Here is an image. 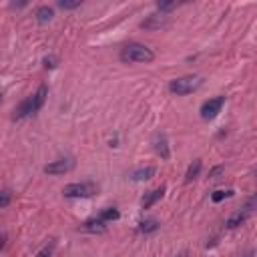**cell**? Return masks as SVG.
Listing matches in <instances>:
<instances>
[{
    "mask_svg": "<svg viewBox=\"0 0 257 257\" xmlns=\"http://www.w3.org/2000/svg\"><path fill=\"white\" fill-rule=\"evenodd\" d=\"M119 59L128 64H143V63H151L155 59V52L141 43H128L121 48Z\"/></svg>",
    "mask_w": 257,
    "mask_h": 257,
    "instance_id": "6da1fadb",
    "label": "cell"
},
{
    "mask_svg": "<svg viewBox=\"0 0 257 257\" xmlns=\"http://www.w3.org/2000/svg\"><path fill=\"white\" fill-rule=\"evenodd\" d=\"M203 85V79L197 77V75H189V77H179V79H173L169 83V90L177 97H185V95H191L195 90Z\"/></svg>",
    "mask_w": 257,
    "mask_h": 257,
    "instance_id": "7a4b0ae2",
    "label": "cell"
},
{
    "mask_svg": "<svg viewBox=\"0 0 257 257\" xmlns=\"http://www.w3.org/2000/svg\"><path fill=\"white\" fill-rule=\"evenodd\" d=\"M99 191V187L95 183L90 181H83V183H70L63 189L64 197H70V199H86V197H93L95 193Z\"/></svg>",
    "mask_w": 257,
    "mask_h": 257,
    "instance_id": "3957f363",
    "label": "cell"
},
{
    "mask_svg": "<svg viewBox=\"0 0 257 257\" xmlns=\"http://www.w3.org/2000/svg\"><path fill=\"white\" fill-rule=\"evenodd\" d=\"M223 105H225V97H223V95H219V97H213V99L205 101L203 107H201V117H203L205 121L215 119L219 113H221Z\"/></svg>",
    "mask_w": 257,
    "mask_h": 257,
    "instance_id": "277c9868",
    "label": "cell"
},
{
    "mask_svg": "<svg viewBox=\"0 0 257 257\" xmlns=\"http://www.w3.org/2000/svg\"><path fill=\"white\" fill-rule=\"evenodd\" d=\"M72 167H75V159L64 157V159H57V161L48 163L46 167H44V173H46V175H64V173H68Z\"/></svg>",
    "mask_w": 257,
    "mask_h": 257,
    "instance_id": "5b68a950",
    "label": "cell"
},
{
    "mask_svg": "<svg viewBox=\"0 0 257 257\" xmlns=\"http://www.w3.org/2000/svg\"><path fill=\"white\" fill-rule=\"evenodd\" d=\"M30 115H34V105H32V95L30 97H26L21 105H18L16 108H14V115H12V119L14 121H22V119H26V117H30Z\"/></svg>",
    "mask_w": 257,
    "mask_h": 257,
    "instance_id": "8992f818",
    "label": "cell"
},
{
    "mask_svg": "<svg viewBox=\"0 0 257 257\" xmlns=\"http://www.w3.org/2000/svg\"><path fill=\"white\" fill-rule=\"evenodd\" d=\"M153 147H155V153H157L163 161H167V159L171 157L169 143H167V137H165V135H157L155 141H153Z\"/></svg>",
    "mask_w": 257,
    "mask_h": 257,
    "instance_id": "52a82bcc",
    "label": "cell"
},
{
    "mask_svg": "<svg viewBox=\"0 0 257 257\" xmlns=\"http://www.w3.org/2000/svg\"><path fill=\"white\" fill-rule=\"evenodd\" d=\"M81 229L86 231V233H105L107 231V223L103 221V219H99V217H93V219H88V221H85L81 225Z\"/></svg>",
    "mask_w": 257,
    "mask_h": 257,
    "instance_id": "ba28073f",
    "label": "cell"
},
{
    "mask_svg": "<svg viewBox=\"0 0 257 257\" xmlns=\"http://www.w3.org/2000/svg\"><path fill=\"white\" fill-rule=\"evenodd\" d=\"M163 195H165V187H159V189H153V191H149L143 199H141V205H143V209H151L159 199H163Z\"/></svg>",
    "mask_w": 257,
    "mask_h": 257,
    "instance_id": "9c48e42d",
    "label": "cell"
},
{
    "mask_svg": "<svg viewBox=\"0 0 257 257\" xmlns=\"http://www.w3.org/2000/svg\"><path fill=\"white\" fill-rule=\"evenodd\" d=\"M46 97H48V88H46V85H41L39 88H36V93L32 95V105H34V113H39L41 108L44 107V103H46Z\"/></svg>",
    "mask_w": 257,
    "mask_h": 257,
    "instance_id": "30bf717a",
    "label": "cell"
},
{
    "mask_svg": "<svg viewBox=\"0 0 257 257\" xmlns=\"http://www.w3.org/2000/svg\"><path fill=\"white\" fill-rule=\"evenodd\" d=\"M155 173H157V169L155 167H141V169H137V171H133L131 173V179L133 181H149L151 177H155Z\"/></svg>",
    "mask_w": 257,
    "mask_h": 257,
    "instance_id": "8fae6325",
    "label": "cell"
},
{
    "mask_svg": "<svg viewBox=\"0 0 257 257\" xmlns=\"http://www.w3.org/2000/svg\"><path fill=\"white\" fill-rule=\"evenodd\" d=\"M34 16H36V22L46 24V22H50V21H52L54 10H52L50 6H39V8H36V12H34Z\"/></svg>",
    "mask_w": 257,
    "mask_h": 257,
    "instance_id": "7c38bea8",
    "label": "cell"
},
{
    "mask_svg": "<svg viewBox=\"0 0 257 257\" xmlns=\"http://www.w3.org/2000/svg\"><path fill=\"white\" fill-rule=\"evenodd\" d=\"M247 217H249V211H245V209H243V211H237L235 215H231V217L227 219V223H225V225H227L229 229H235V227L243 225Z\"/></svg>",
    "mask_w": 257,
    "mask_h": 257,
    "instance_id": "4fadbf2b",
    "label": "cell"
},
{
    "mask_svg": "<svg viewBox=\"0 0 257 257\" xmlns=\"http://www.w3.org/2000/svg\"><path fill=\"white\" fill-rule=\"evenodd\" d=\"M157 229H159V221H157V219H143V221L139 223V233H145V235L155 233Z\"/></svg>",
    "mask_w": 257,
    "mask_h": 257,
    "instance_id": "5bb4252c",
    "label": "cell"
},
{
    "mask_svg": "<svg viewBox=\"0 0 257 257\" xmlns=\"http://www.w3.org/2000/svg\"><path fill=\"white\" fill-rule=\"evenodd\" d=\"M119 217H121V213H119L117 207H105V209L99 213V219H103L105 223H108V221H117Z\"/></svg>",
    "mask_w": 257,
    "mask_h": 257,
    "instance_id": "9a60e30c",
    "label": "cell"
},
{
    "mask_svg": "<svg viewBox=\"0 0 257 257\" xmlns=\"http://www.w3.org/2000/svg\"><path fill=\"white\" fill-rule=\"evenodd\" d=\"M199 173H201V161H199V159H195V161L189 165L187 173H185V183H191L193 179H197V177H199Z\"/></svg>",
    "mask_w": 257,
    "mask_h": 257,
    "instance_id": "2e32d148",
    "label": "cell"
},
{
    "mask_svg": "<svg viewBox=\"0 0 257 257\" xmlns=\"http://www.w3.org/2000/svg\"><path fill=\"white\" fill-rule=\"evenodd\" d=\"M233 195V191L231 189H219V191H215L213 195H211V201H213V203H219V201H223V199H227V197H231Z\"/></svg>",
    "mask_w": 257,
    "mask_h": 257,
    "instance_id": "e0dca14e",
    "label": "cell"
},
{
    "mask_svg": "<svg viewBox=\"0 0 257 257\" xmlns=\"http://www.w3.org/2000/svg\"><path fill=\"white\" fill-rule=\"evenodd\" d=\"M10 201H12V193L10 191H2V193H0V209L8 207Z\"/></svg>",
    "mask_w": 257,
    "mask_h": 257,
    "instance_id": "ac0fdd59",
    "label": "cell"
},
{
    "mask_svg": "<svg viewBox=\"0 0 257 257\" xmlns=\"http://www.w3.org/2000/svg\"><path fill=\"white\" fill-rule=\"evenodd\" d=\"M52 249H54V243H50V245H44L39 253H36V257H52Z\"/></svg>",
    "mask_w": 257,
    "mask_h": 257,
    "instance_id": "d6986e66",
    "label": "cell"
},
{
    "mask_svg": "<svg viewBox=\"0 0 257 257\" xmlns=\"http://www.w3.org/2000/svg\"><path fill=\"white\" fill-rule=\"evenodd\" d=\"M59 6H61V8H64V10H72V8H79V6H81V2H79V0H77V2H64V0H61Z\"/></svg>",
    "mask_w": 257,
    "mask_h": 257,
    "instance_id": "ffe728a7",
    "label": "cell"
},
{
    "mask_svg": "<svg viewBox=\"0 0 257 257\" xmlns=\"http://www.w3.org/2000/svg\"><path fill=\"white\" fill-rule=\"evenodd\" d=\"M223 171H225V169L221 167V165H219V167H215V169H213V171L209 173V177H211V179H219V175H221Z\"/></svg>",
    "mask_w": 257,
    "mask_h": 257,
    "instance_id": "44dd1931",
    "label": "cell"
},
{
    "mask_svg": "<svg viewBox=\"0 0 257 257\" xmlns=\"http://www.w3.org/2000/svg\"><path fill=\"white\" fill-rule=\"evenodd\" d=\"M44 66L46 68H54V66H57V59H54V57H46L44 59Z\"/></svg>",
    "mask_w": 257,
    "mask_h": 257,
    "instance_id": "7402d4cb",
    "label": "cell"
},
{
    "mask_svg": "<svg viewBox=\"0 0 257 257\" xmlns=\"http://www.w3.org/2000/svg\"><path fill=\"white\" fill-rule=\"evenodd\" d=\"M4 247V237H0V249Z\"/></svg>",
    "mask_w": 257,
    "mask_h": 257,
    "instance_id": "603a6c76",
    "label": "cell"
},
{
    "mask_svg": "<svg viewBox=\"0 0 257 257\" xmlns=\"http://www.w3.org/2000/svg\"><path fill=\"white\" fill-rule=\"evenodd\" d=\"M245 257H253V251H251V253H247V255H245Z\"/></svg>",
    "mask_w": 257,
    "mask_h": 257,
    "instance_id": "cb8c5ba5",
    "label": "cell"
},
{
    "mask_svg": "<svg viewBox=\"0 0 257 257\" xmlns=\"http://www.w3.org/2000/svg\"><path fill=\"white\" fill-rule=\"evenodd\" d=\"M175 257H185V255H183V253H181V255H175Z\"/></svg>",
    "mask_w": 257,
    "mask_h": 257,
    "instance_id": "d4e9b609",
    "label": "cell"
},
{
    "mask_svg": "<svg viewBox=\"0 0 257 257\" xmlns=\"http://www.w3.org/2000/svg\"><path fill=\"white\" fill-rule=\"evenodd\" d=\"M0 97H2V90H0Z\"/></svg>",
    "mask_w": 257,
    "mask_h": 257,
    "instance_id": "484cf974",
    "label": "cell"
}]
</instances>
